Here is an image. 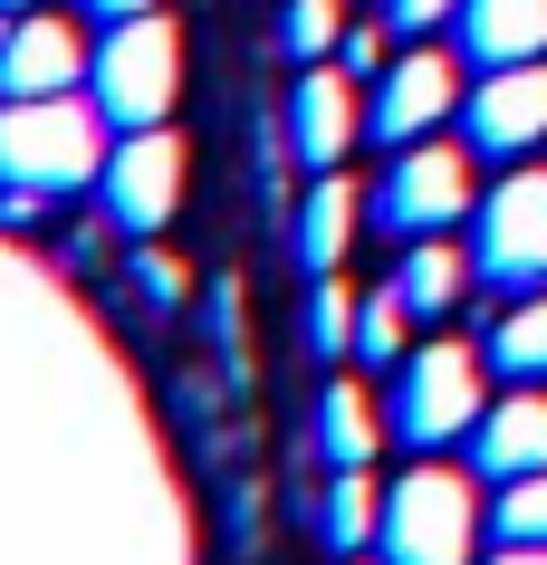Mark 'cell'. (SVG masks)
<instances>
[{
    "label": "cell",
    "instance_id": "cell-1",
    "mask_svg": "<svg viewBox=\"0 0 547 565\" xmlns=\"http://www.w3.org/2000/svg\"><path fill=\"white\" fill-rule=\"evenodd\" d=\"M106 153L96 96H0V192H87Z\"/></svg>",
    "mask_w": 547,
    "mask_h": 565
},
{
    "label": "cell",
    "instance_id": "cell-2",
    "mask_svg": "<svg viewBox=\"0 0 547 565\" xmlns=\"http://www.w3.org/2000/svg\"><path fill=\"white\" fill-rule=\"evenodd\" d=\"M87 96H96V116L116 125V135L164 125L173 96H182V30L164 20V10L106 20V39H96V58H87Z\"/></svg>",
    "mask_w": 547,
    "mask_h": 565
},
{
    "label": "cell",
    "instance_id": "cell-3",
    "mask_svg": "<svg viewBox=\"0 0 547 565\" xmlns=\"http://www.w3.org/2000/svg\"><path fill=\"white\" fill-rule=\"evenodd\" d=\"M481 489L452 470V460H423V470H403L385 489V536H375V556L385 565H471L481 546Z\"/></svg>",
    "mask_w": 547,
    "mask_h": 565
},
{
    "label": "cell",
    "instance_id": "cell-4",
    "mask_svg": "<svg viewBox=\"0 0 547 565\" xmlns=\"http://www.w3.org/2000/svg\"><path fill=\"white\" fill-rule=\"evenodd\" d=\"M481 413H490V345L442 335V345H413V355L395 364V403H385L395 441L442 450L452 431H481Z\"/></svg>",
    "mask_w": 547,
    "mask_h": 565
},
{
    "label": "cell",
    "instance_id": "cell-5",
    "mask_svg": "<svg viewBox=\"0 0 547 565\" xmlns=\"http://www.w3.org/2000/svg\"><path fill=\"white\" fill-rule=\"evenodd\" d=\"M471 259H481V288H499V298H538L547 288V163H518L499 192H481Z\"/></svg>",
    "mask_w": 547,
    "mask_h": 565
},
{
    "label": "cell",
    "instance_id": "cell-6",
    "mask_svg": "<svg viewBox=\"0 0 547 565\" xmlns=\"http://www.w3.org/2000/svg\"><path fill=\"white\" fill-rule=\"evenodd\" d=\"M481 211V192H471V153L461 145H403L395 153V173L375 182V221L403 239H432V231H452V221H471Z\"/></svg>",
    "mask_w": 547,
    "mask_h": 565
},
{
    "label": "cell",
    "instance_id": "cell-7",
    "mask_svg": "<svg viewBox=\"0 0 547 565\" xmlns=\"http://www.w3.org/2000/svg\"><path fill=\"white\" fill-rule=\"evenodd\" d=\"M452 106H461V67L442 49H395V67L365 96V135L403 153V145H423L432 125H452Z\"/></svg>",
    "mask_w": 547,
    "mask_h": 565
},
{
    "label": "cell",
    "instance_id": "cell-8",
    "mask_svg": "<svg viewBox=\"0 0 547 565\" xmlns=\"http://www.w3.org/2000/svg\"><path fill=\"white\" fill-rule=\"evenodd\" d=\"M96 192H106V221L135 239H154L164 221L182 211V145L164 135V125H145V135H125L116 153H106V173H96Z\"/></svg>",
    "mask_w": 547,
    "mask_h": 565
},
{
    "label": "cell",
    "instance_id": "cell-9",
    "mask_svg": "<svg viewBox=\"0 0 547 565\" xmlns=\"http://www.w3.org/2000/svg\"><path fill=\"white\" fill-rule=\"evenodd\" d=\"M461 135L490 163H518L528 145H547V58L518 67H481V87L461 96Z\"/></svg>",
    "mask_w": 547,
    "mask_h": 565
},
{
    "label": "cell",
    "instance_id": "cell-10",
    "mask_svg": "<svg viewBox=\"0 0 547 565\" xmlns=\"http://www.w3.org/2000/svg\"><path fill=\"white\" fill-rule=\"evenodd\" d=\"M365 135V96H356V67H298V87H288V116H278V145L298 153L307 173H336L346 145Z\"/></svg>",
    "mask_w": 547,
    "mask_h": 565
},
{
    "label": "cell",
    "instance_id": "cell-11",
    "mask_svg": "<svg viewBox=\"0 0 547 565\" xmlns=\"http://www.w3.org/2000/svg\"><path fill=\"white\" fill-rule=\"evenodd\" d=\"M87 39L67 30L59 10H20L10 30H0V87L10 96H67L77 77H87Z\"/></svg>",
    "mask_w": 547,
    "mask_h": 565
},
{
    "label": "cell",
    "instance_id": "cell-12",
    "mask_svg": "<svg viewBox=\"0 0 547 565\" xmlns=\"http://www.w3.org/2000/svg\"><path fill=\"white\" fill-rule=\"evenodd\" d=\"M471 460H481L490 479L547 470V384H509L499 393V403L481 413V431H471Z\"/></svg>",
    "mask_w": 547,
    "mask_h": 565
},
{
    "label": "cell",
    "instance_id": "cell-13",
    "mask_svg": "<svg viewBox=\"0 0 547 565\" xmlns=\"http://www.w3.org/2000/svg\"><path fill=\"white\" fill-rule=\"evenodd\" d=\"M365 202H375V192H356L346 173H317V182L298 192V211H288V249H298L307 278H327V268L346 259V239H356Z\"/></svg>",
    "mask_w": 547,
    "mask_h": 565
},
{
    "label": "cell",
    "instance_id": "cell-14",
    "mask_svg": "<svg viewBox=\"0 0 547 565\" xmlns=\"http://www.w3.org/2000/svg\"><path fill=\"white\" fill-rule=\"evenodd\" d=\"M461 58L471 67H518L547 58V0H461Z\"/></svg>",
    "mask_w": 547,
    "mask_h": 565
},
{
    "label": "cell",
    "instance_id": "cell-15",
    "mask_svg": "<svg viewBox=\"0 0 547 565\" xmlns=\"http://www.w3.org/2000/svg\"><path fill=\"white\" fill-rule=\"evenodd\" d=\"M395 288L413 298V317H452L461 288H481V259H471V249H452V231H432V239H413V249H403Z\"/></svg>",
    "mask_w": 547,
    "mask_h": 565
},
{
    "label": "cell",
    "instance_id": "cell-16",
    "mask_svg": "<svg viewBox=\"0 0 547 565\" xmlns=\"http://www.w3.org/2000/svg\"><path fill=\"white\" fill-rule=\"evenodd\" d=\"M385 431H395V422H375V393L365 384H327L317 393V450H327L336 470H365Z\"/></svg>",
    "mask_w": 547,
    "mask_h": 565
},
{
    "label": "cell",
    "instance_id": "cell-17",
    "mask_svg": "<svg viewBox=\"0 0 547 565\" xmlns=\"http://www.w3.org/2000/svg\"><path fill=\"white\" fill-rule=\"evenodd\" d=\"M317 536H327V546H375V536H385V489H375V460L327 479V499H317Z\"/></svg>",
    "mask_w": 547,
    "mask_h": 565
},
{
    "label": "cell",
    "instance_id": "cell-18",
    "mask_svg": "<svg viewBox=\"0 0 547 565\" xmlns=\"http://www.w3.org/2000/svg\"><path fill=\"white\" fill-rule=\"evenodd\" d=\"M490 364L509 384H547V288L538 298H509V317L490 327Z\"/></svg>",
    "mask_w": 547,
    "mask_h": 565
},
{
    "label": "cell",
    "instance_id": "cell-19",
    "mask_svg": "<svg viewBox=\"0 0 547 565\" xmlns=\"http://www.w3.org/2000/svg\"><path fill=\"white\" fill-rule=\"evenodd\" d=\"M403 327H413V298L403 288H375V298H356V364H375V374H395L413 345H403Z\"/></svg>",
    "mask_w": 547,
    "mask_h": 565
},
{
    "label": "cell",
    "instance_id": "cell-20",
    "mask_svg": "<svg viewBox=\"0 0 547 565\" xmlns=\"http://www.w3.org/2000/svg\"><path fill=\"white\" fill-rule=\"evenodd\" d=\"M278 49H288V67H317L327 49H346V10L336 0H288L278 10Z\"/></svg>",
    "mask_w": 547,
    "mask_h": 565
},
{
    "label": "cell",
    "instance_id": "cell-21",
    "mask_svg": "<svg viewBox=\"0 0 547 565\" xmlns=\"http://www.w3.org/2000/svg\"><path fill=\"white\" fill-rule=\"evenodd\" d=\"M490 536H499V546H547V470H528V479H499Z\"/></svg>",
    "mask_w": 547,
    "mask_h": 565
},
{
    "label": "cell",
    "instance_id": "cell-22",
    "mask_svg": "<svg viewBox=\"0 0 547 565\" xmlns=\"http://www.w3.org/2000/svg\"><path fill=\"white\" fill-rule=\"evenodd\" d=\"M307 345L317 355H356V298L336 288V268L317 278V298H307Z\"/></svg>",
    "mask_w": 547,
    "mask_h": 565
},
{
    "label": "cell",
    "instance_id": "cell-23",
    "mask_svg": "<svg viewBox=\"0 0 547 565\" xmlns=\"http://www.w3.org/2000/svg\"><path fill=\"white\" fill-rule=\"evenodd\" d=\"M125 278H135V298H145L154 317H173V307H182V259H173V249H135Z\"/></svg>",
    "mask_w": 547,
    "mask_h": 565
},
{
    "label": "cell",
    "instance_id": "cell-24",
    "mask_svg": "<svg viewBox=\"0 0 547 565\" xmlns=\"http://www.w3.org/2000/svg\"><path fill=\"white\" fill-rule=\"evenodd\" d=\"M385 20H395V39H432L461 20V0H385Z\"/></svg>",
    "mask_w": 547,
    "mask_h": 565
},
{
    "label": "cell",
    "instance_id": "cell-25",
    "mask_svg": "<svg viewBox=\"0 0 547 565\" xmlns=\"http://www.w3.org/2000/svg\"><path fill=\"white\" fill-rule=\"evenodd\" d=\"M385 39H395V20H346V67H356V77H385Z\"/></svg>",
    "mask_w": 547,
    "mask_h": 565
},
{
    "label": "cell",
    "instance_id": "cell-26",
    "mask_svg": "<svg viewBox=\"0 0 547 565\" xmlns=\"http://www.w3.org/2000/svg\"><path fill=\"white\" fill-rule=\"evenodd\" d=\"M96 20H135V10H164V0H87Z\"/></svg>",
    "mask_w": 547,
    "mask_h": 565
},
{
    "label": "cell",
    "instance_id": "cell-27",
    "mask_svg": "<svg viewBox=\"0 0 547 565\" xmlns=\"http://www.w3.org/2000/svg\"><path fill=\"white\" fill-rule=\"evenodd\" d=\"M490 565H547V546H499Z\"/></svg>",
    "mask_w": 547,
    "mask_h": 565
},
{
    "label": "cell",
    "instance_id": "cell-28",
    "mask_svg": "<svg viewBox=\"0 0 547 565\" xmlns=\"http://www.w3.org/2000/svg\"><path fill=\"white\" fill-rule=\"evenodd\" d=\"M20 10H39V0H0V20H20Z\"/></svg>",
    "mask_w": 547,
    "mask_h": 565
}]
</instances>
